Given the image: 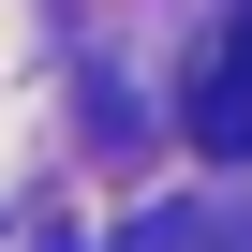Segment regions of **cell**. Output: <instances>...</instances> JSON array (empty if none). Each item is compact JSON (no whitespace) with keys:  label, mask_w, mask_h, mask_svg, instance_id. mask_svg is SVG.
I'll return each mask as SVG.
<instances>
[{"label":"cell","mask_w":252,"mask_h":252,"mask_svg":"<svg viewBox=\"0 0 252 252\" xmlns=\"http://www.w3.org/2000/svg\"><path fill=\"white\" fill-rule=\"evenodd\" d=\"M193 149H208V163H252V0L222 15V45H208V74H193Z\"/></svg>","instance_id":"1"}]
</instances>
